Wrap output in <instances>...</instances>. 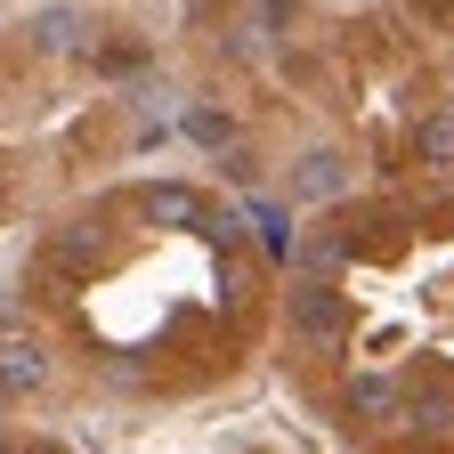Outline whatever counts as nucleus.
<instances>
[{"label": "nucleus", "mask_w": 454, "mask_h": 454, "mask_svg": "<svg viewBox=\"0 0 454 454\" xmlns=\"http://www.w3.org/2000/svg\"><path fill=\"white\" fill-rule=\"evenodd\" d=\"M0 454H9V446H0Z\"/></svg>", "instance_id": "10"}, {"label": "nucleus", "mask_w": 454, "mask_h": 454, "mask_svg": "<svg viewBox=\"0 0 454 454\" xmlns=\"http://www.w3.org/2000/svg\"><path fill=\"white\" fill-rule=\"evenodd\" d=\"M146 211H154L162 227H195V219H203V195H195V187H154Z\"/></svg>", "instance_id": "6"}, {"label": "nucleus", "mask_w": 454, "mask_h": 454, "mask_svg": "<svg viewBox=\"0 0 454 454\" xmlns=\"http://www.w3.org/2000/svg\"><path fill=\"white\" fill-rule=\"evenodd\" d=\"M422 162H454V106L422 122Z\"/></svg>", "instance_id": "7"}, {"label": "nucleus", "mask_w": 454, "mask_h": 454, "mask_svg": "<svg viewBox=\"0 0 454 454\" xmlns=\"http://www.w3.org/2000/svg\"><path fill=\"white\" fill-rule=\"evenodd\" d=\"M293 260H301V276H333L340 260H349V236H340V227H309V236L293 244Z\"/></svg>", "instance_id": "4"}, {"label": "nucleus", "mask_w": 454, "mask_h": 454, "mask_svg": "<svg viewBox=\"0 0 454 454\" xmlns=\"http://www.w3.org/2000/svg\"><path fill=\"white\" fill-rule=\"evenodd\" d=\"M187 130H195L203 146H227V122H219V114H195V122H187Z\"/></svg>", "instance_id": "9"}, {"label": "nucleus", "mask_w": 454, "mask_h": 454, "mask_svg": "<svg viewBox=\"0 0 454 454\" xmlns=\"http://www.w3.org/2000/svg\"><path fill=\"white\" fill-rule=\"evenodd\" d=\"M41 381H49V357L33 340H9V349H0V389H41Z\"/></svg>", "instance_id": "5"}, {"label": "nucleus", "mask_w": 454, "mask_h": 454, "mask_svg": "<svg viewBox=\"0 0 454 454\" xmlns=\"http://www.w3.org/2000/svg\"><path fill=\"white\" fill-rule=\"evenodd\" d=\"M357 414H397V389L389 381H357Z\"/></svg>", "instance_id": "8"}, {"label": "nucleus", "mask_w": 454, "mask_h": 454, "mask_svg": "<svg viewBox=\"0 0 454 454\" xmlns=\"http://www.w3.org/2000/svg\"><path fill=\"white\" fill-rule=\"evenodd\" d=\"M340 187H349V162H340L333 146H317V154H301L293 170H284V195L293 203H333Z\"/></svg>", "instance_id": "2"}, {"label": "nucleus", "mask_w": 454, "mask_h": 454, "mask_svg": "<svg viewBox=\"0 0 454 454\" xmlns=\"http://www.w3.org/2000/svg\"><path fill=\"white\" fill-rule=\"evenodd\" d=\"M293 333L301 340H340L349 333V293L333 276H301L293 284Z\"/></svg>", "instance_id": "1"}, {"label": "nucleus", "mask_w": 454, "mask_h": 454, "mask_svg": "<svg viewBox=\"0 0 454 454\" xmlns=\"http://www.w3.org/2000/svg\"><path fill=\"white\" fill-rule=\"evenodd\" d=\"M82 9H74V0H49V9H33V41L49 49V57H66V49H82Z\"/></svg>", "instance_id": "3"}]
</instances>
